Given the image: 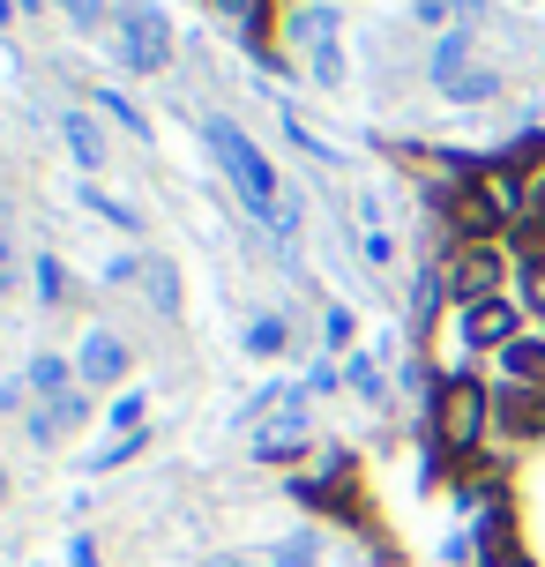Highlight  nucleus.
<instances>
[{
	"label": "nucleus",
	"mask_w": 545,
	"mask_h": 567,
	"mask_svg": "<svg viewBox=\"0 0 545 567\" xmlns=\"http://www.w3.org/2000/svg\"><path fill=\"white\" fill-rule=\"evenodd\" d=\"M209 150H217V165L232 172L239 202H247V209H255V217H261L269 231H291V225H299V202L277 195V172H269V157H261L255 142L232 127V120H209Z\"/></svg>",
	"instance_id": "obj_1"
},
{
	"label": "nucleus",
	"mask_w": 545,
	"mask_h": 567,
	"mask_svg": "<svg viewBox=\"0 0 545 567\" xmlns=\"http://www.w3.org/2000/svg\"><path fill=\"white\" fill-rule=\"evenodd\" d=\"M113 60L127 75H165V68H173V23H165V8L127 0L113 16Z\"/></svg>",
	"instance_id": "obj_2"
},
{
	"label": "nucleus",
	"mask_w": 545,
	"mask_h": 567,
	"mask_svg": "<svg viewBox=\"0 0 545 567\" xmlns=\"http://www.w3.org/2000/svg\"><path fill=\"white\" fill-rule=\"evenodd\" d=\"M486 425H493V396L486 389H479V381H441V396H433V441H441V449H479V441H486Z\"/></svg>",
	"instance_id": "obj_3"
},
{
	"label": "nucleus",
	"mask_w": 545,
	"mask_h": 567,
	"mask_svg": "<svg viewBox=\"0 0 545 567\" xmlns=\"http://www.w3.org/2000/svg\"><path fill=\"white\" fill-rule=\"evenodd\" d=\"M433 83L449 90V97H493L501 75H493V68H471V30H449V38L433 45Z\"/></svg>",
	"instance_id": "obj_4"
},
{
	"label": "nucleus",
	"mask_w": 545,
	"mask_h": 567,
	"mask_svg": "<svg viewBox=\"0 0 545 567\" xmlns=\"http://www.w3.org/2000/svg\"><path fill=\"white\" fill-rule=\"evenodd\" d=\"M449 225L463 231V247H486L493 231L508 225V209H501V195H493L486 179H463L456 195H449Z\"/></svg>",
	"instance_id": "obj_5"
},
{
	"label": "nucleus",
	"mask_w": 545,
	"mask_h": 567,
	"mask_svg": "<svg viewBox=\"0 0 545 567\" xmlns=\"http://www.w3.org/2000/svg\"><path fill=\"white\" fill-rule=\"evenodd\" d=\"M299 449H307V403L285 396L277 411H269V425L255 433V455L261 463H285V455H299Z\"/></svg>",
	"instance_id": "obj_6"
},
{
	"label": "nucleus",
	"mask_w": 545,
	"mask_h": 567,
	"mask_svg": "<svg viewBox=\"0 0 545 567\" xmlns=\"http://www.w3.org/2000/svg\"><path fill=\"white\" fill-rule=\"evenodd\" d=\"M493 284H501V261H493V247H456V261H449V291H456L463 307H479V299H501Z\"/></svg>",
	"instance_id": "obj_7"
},
{
	"label": "nucleus",
	"mask_w": 545,
	"mask_h": 567,
	"mask_svg": "<svg viewBox=\"0 0 545 567\" xmlns=\"http://www.w3.org/2000/svg\"><path fill=\"white\" fill-rule=\"evenodd\" d=\"M75 373H83L90 389H113L120 373H127V343H120L113 329H90V337H83V359H75Z\"/></svg>",
	"instance_id": "obj_8"
},
{
	"label": "nucleus",
	"mask_w": 545,
	"mask_h": 567,
	"mask_svg": "<svg viewBox=\"0 0 545 567\" xmlns=\"http://www.w3.org/2000/svg\"><path fill=\"white\" fill-rule=\"evenodd\" d=\"M463 343H516V307L508 299H479V307H463Z\"/></svg>",
	"instance_id": "obj_9"
},
{
	"label": "nucleus",
	"mask_w": 545,
	"mask_h": 567,
	"mask_svg": "<svg viewBox=\"0 0 545 567\" xmlns=\"http://www.w3.org/2000/svg\"><path fill=\"white\" fill-rule=\"evenodd\" d=\"M329 30H337V16H329V8H307V16H291V38H299V45H315L321 83H337V75H345V60H337V45H329Z\"/></svg>",
	"instance_id": "obj_10"
},
{
	"label": "nucleus",
	"mask_w": 545,
	"mask_h": 567,
	"mask_svg": "<svg viewBox=\"0 0 545 567\" xmlns=\"http://www.w3.org/2000/svg\"><path fill=\"white\" fill-rule=\"evenodd\" d=\"M493 419L531 441V433H545V396H531V389H516V381H508V396L493 403Z\"/></svg>",
	"instance_id": "obj_11"
},
{
	"label": "nucleus",
	"mask_w": 545,
	"mask_h": 567,
	"mask_svg": "<svg viewBox=\"0 0 545 567\" xmlns=\"http://www.w3.org/2000/svg\"><path fill=\"white\" fill-rule=\"evenodd\" d=\"M501 367H508V381H516V389H531V396H545V343L516 337L508 351H501Z\"/></svg>",
	"instance_id": "obj_12"
},
{
	"label": "nucleus",
	"mask_w": 545,
	"mask_h": 567,
	"mask_svg": "<svg viewBox=\"0 0 545 567\" xmlns=\"http://www.w3.org/2000/svg\"><path fill=\"white\" fill-rule=\"evenodd\" d=\"M60 135H68V150H75V165H105V135H97V120H90V113H68V120H60Z\"/></svg>",
	"instance_id": "obj_13"
},
{
	"label": "nucleus",
	"mask_w": 545,
	"mask_h": 567,
	"mask_svg": "<svg viewBox=\"0 0 545 567\" xmlns=\"http://www.w3.org/2000/svg\"><path fill=\"white\" fill-rule=\"evenodd\" d=\"M83 419V403L75 396H53V403H38V411H30V433H38V441H53L60 425H75Z\"/></svg>",
	"instance_id": "obj_14"
},
{
	"label": "nucleus",
	"mask_w": 545,
	"mask_h": 567,
	"mask_svg": "<svg viewBox=\"0 0 545 567\" xmlns=\"http://www.w3.org/2000/svg\"><path fill=\"white\" fill-rule=\"evenodd\" d=\"M143 291H150V307H157V313L179 307V277L165 269V261H143Z\"/></svg>",
	"instance_id": "obj_15"
},
{
	"label": "nucleus",
	"mask_w": 545,
	"mask_h": 567,
	"mask_svg": "<svg viewBox=\"0 0 545 567\" xmlns=\"http://www.w3.org/2000/svg\"><path fill=\"white\" fill-rule=\"evenodd\" d=\"M30 389H38V396H68V367H60V359H38V367H30Z\"/></svg>",
	"instance_id": "obj_16"
},
{
	"label": "nucleus",
	"mask_w": 545,
	"mask_h": 567,
	"mask_svg": "<svg viewBox=\"0 0 545 567\" xmlns=\"http://www.w3.org/2000/svg\"><path fill=\"white\" fill-rule=\"evenodd\" d=\"M523 261H531V269L545 261V217H531V225H523Z\"/></svg>",
	"instance_id": "obj_17"
},
{
	"label": "nucleus",
	"mask_w": 545,
	"mask_h": 567,
	"mask_svg": "<svg viewBox=\"0 0 545 567\" xmlns=\"http://www.w3.org/2000/svg\"><path fill=\"white\" fill-rule=\"evenodd\" d=\"M105 113H113L120 127H135V135H150V127H143V113H135V105H127V97H113V90H105Z\"/></svg>",
	"instance_id": "obj_18"
},
{
	"label": "nucleus",
	"mask_w": 545,
	"mask_h": 567,
	"mask_svg": "<svg viewBox=\"0 0 545 567\" xmlns=\"http://www.w3.org/2000/svg\"><path fill=\"white\" fill-rule=\"evenodd\" d=\"M277 567H315V545H307V538H291V545H277Z\"/></svg>",
	"instance_id": "obj_19"
},
{
	"label": "nucleus",
	"mask_w": 545,
	"mask_h": 567,
	"mask_svg": "<svg viewBox=\"0 0 545 567\" xmlns=\"http://www.w3.org/2000/svg\"><path fill=\"white\" fill-rule=\"evenodd\" d=\"M60 8H68V23H97L105 16V0H60Z\"/></svg>",
	"instance_id": "obj_20"
},
{
	"label": "nucleus",
	"mask_w": 545,
	"mask_h": 567,
	"mask_svg": "<svg viewBox=\"0 0 545 567\" xmlns=\"http://www.w3.org/2000/svg\"><path fill=\"white\" fill-rule=\"evenodd\" d=\"M531 313H545V261L531 269Z\"/></svg>",
	"instance_id": "obj_21"
},
{
	"label": "nucleus",
	"mask_w": 545,
	"mask_h": 567,
	"mask_svg": "<svg viewBox=\"0 0 545 567\" xmlns=\"http://www.w3.org/2000/svg\"><path fill=\"white\" fill-rule=\"evenodd\" d=\"M0 284H8V247H0Z\"/></svg>",
	"instance_id": "obj_22"
},
{
	"label": "nucleus",
	"mask_w": 545,
	"mask_h": 567,
	"mask_svg": "<svg viewBox=\"0 0 545 567\" xmlns=\"http://www.w3.org/2000/svg\"><path fill=\"white\" fill-rule=\"evenodd\" d=\"M209 567H247V560H209Z\"/></svg>",
	"instance_id": "obj_23"
},
{
	"label": "nucleus",
	"mask_w": 545,
	"mask_h": 567,
	"mask_svg": "<svg viewBox=\"0 0 545 567\" xmlns=\"http://www.w3.org/2000/svg\"><path fill=\"white\" fill-rule=\"evenodd\" d=\"M247 8H261V0H247Z\"/></svg>",
	"instance_id": "obj_24"
},
{
	"label": "nucleus",
	"mask_w": 545,
	"mask_h": 567,
	"mask_svg": "<svg viewBox=\"0 0 545 567\" xmlns=\"http://www.w3.org/2000/svg\"><path fill=\"white\" fill-rule=\"evenodd\" d=\"M0 485H8V478H0Z\"/></svg>",
	"instance_id": "obj_25"
}]
</instances>
